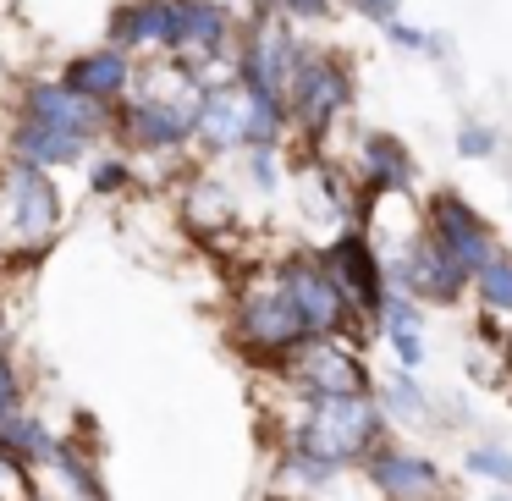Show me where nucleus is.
Here are the masks:
<instances>
[{"instance_id": "nucleus-6", "label": "nucleus", "mask_w": 512, "mask_h": 501, "mask_svg": "<svg viewBox=\"0 0 512 501\" xmlns=\"http://www.w3.org/2000/svg\"><path fill=\"white\" fill-rule=\"evenodd\" d=\"M292 89H298L303 127H325L347 105V78L331 67V61H303L298 56V67H292Z\"/></svg>"}, {"instance_id": "nucleus-5", "label": "nucleus", "mask_w": 512, "mask_h": 501, "mask_svg": "<svg viewBox=\"0 0 512 501\" xmlns=\"http://www.w3.org/2000/svg\"><path fill=\"white\" fill-rule=\"evenodd\" d=\"M435 248H441V254H452L457 265L474 270V276L490 265V259H496V254H490V232L457 199H435Z\"/></svg>"}, {"instance_id": "nucleus-7", "label": "nucleus", "mask_w": 512, "mask_h": 501, "mask_svg": "<svg viewBox=\"0 0 512 501\" xmlns=\"http://www.w3.org/2000/svg\"><path fill=\"white\" fill-rule=\"evenodd\" d=\"M171 34H177V0H144L116 17L122 45H171Z\"/></svg>"}, {"instance_id": "nucleus-14", "label": "nucleus", "mask_w": 512, "mask_h": 501, "mask_svg": "<svg viewBox=\"0 0 512 501\" xmlns=\"http://www.w3.org/2000/svg\"><path fill=\"white\" fill-rule=\"evenodd\" d=\"M358 12H369V17H391L397 12V0H353Z\"/></svg>"}, {"instance_id": "nucleus-2", "label": "nucleus", "mask_w": 512, "mask_h": 501, "mask_svg": "<svg viewBox=\"0 0 512 501\" xmlns=\"http://www.w3.org/2000/svg\"><path fill=\"white\" fill-rule=\"evenodd\" d=\"M287 380L298 397H369V375L347 342H298L287 353Z\"/></svg>"}, {"instance_id": "nucleus-11", "label": "nucleus", "mask_w": 512, "mask_h": 501, "mask_svg": "<svg viewBox=\"0 0 512 501\" xmlns=\"http://www.w3.org/2000/svg\"><path fill=\"white\" fill-rule=\"evenodd\" d=\"M479 298H485L490 309L512 314V259H490V265L479 270Z\"/></svg>"}, {"instance_id": "nucleus-16", "label": "nucleus", "mask_w": 512, "mask_h": 501, "mask_svg": "<svg viewBox=\"0 0 512 501\" xmlns=\"http://www.w3.org/2000/svg\"><path fill=\"white\" fill-rule=\"evenodd\" d=\"M496 501H512V496H496Z\"/></svg>"}, {"instance_id": "nucleus-10", "label": "nucleus", "mask_w": 512, "mask_h": 501, "mask_svg": "<svg viewBox=\"0 0 512 501\" xmlns=\"http://www.w3.org/2000/svg\"><path fill=\"white\" fill-rule=\"evenodd\" d=\"M386 325H391V342H397V353H402V364H419L424 358V347H419V309H413L408 298H391L386 303Z\"/></svg>"}, {"instance_id": "nucleus-12", "label": "nucleus", "mask_w": 512, "mask_h": 501, "mask_svg": "<svg viewBox=\"0 0 512 501\" xmlns=\"http://www.w3.org/2000/svg\"><path fill=\"white\" fill-rule=\"evenodd\" d=\"M468 474L512 490V452H501V446H474V452H468Z\"/></svg>"}, {"instance_id": "nucleus-4", "label": "nucleus", "mask_w": 512, "mask_h": 501, "mask_svg": "<svg viewBox=\"0 0 512 501\" xmlns=\"http://www.w3.org/2000/svg\"><path fill=\"white\" fill-rule=\"evenodd\" d=\"M6 226H12L17 237H45L50 221H56V193H50V182L39 177L34 166H12L6 171Z\"/></svg>"}, {"instance_id": "nucleus-3", "label": "nucleus", "mask_w": 512, "mask_h": 501, "mask_svg": "<svg viewBox=\"0 0 512 501\" xmlns=\"http://www.w3.org/2000/svg\"><path fill=\"white\" fill-rule=\"evenodd\" d=\"M364 474L380 490V501H435L441 496V468L430 457L402 452V446H386V441L364 457Z\"/></svg>"}, {"instance_id": "nucleus-15", "label": "nucleus", "mask_w": 512, "mask_h": 501, "mask_svg": "<svg viewBox=\"0 0 512 501\" xmlns=\"http://www.w3.org/2000/svg\"><path fill=\"white\" fill-rule=\"evenodd\" d=\"M463 149H490V133H479V127H468V133H463Z\"/></svg>"}, {"instance_id": "nucleus-8", "label": "nucleus", "mask_w": 512, "mask_h": 501, "mask_svg": "<svg viewBox=\"0 0 512 501\" xmlns=\"http://www.w3.org/2000/svg\"><path fill=\"white\" fill-rule=\"evenodd\" d=\"M127 83H133V72H127V61L116 56V50H100V56H83L78 67H72V94H83V100H100V94H122Z\"/></svg>"}, {"instance_id": "nucleus-1", "label": "nucleus", "mask_w": 512, "mask_h": 501, "mask_svg": "<svg viewBox=\"0 0 512 501\" xmlns=\"http://www.w3.org/2000/svg\"><path fill=\"white\" fill-rule=\"evenodd\" d=\"M386 435V413L369 397H303L298 424H292V446L325 457V463L347 468L364 463Z\"/></svg>"}, {"instance_id": "nucleus-9", "label": "nucleus", "mask_w": 512, "mask_h": 501, "mask_svg": "<svg viewBox=\"0 0 512 501\" xmlns=\"http://www.w3.org/2000/svg\"><path fill=\"white\" fill-rule=\"evenodd\" d=\"M364 171H369V182H375L380 193H391L397 182H408V155H402V144H391V138H369L364 144Z\"/></svg>"}, {"instance_id": "nucleus-13", "label": "nucleus", "mask_w": 512, "mask_h": 501, "mask_svg": "<svg viewBox=\"0 0 512 501\" xmlns=\"http://www.w3.org/2000/svg\"><path fill=\"white\" fill-rule=\"evenodd\" d=\"M391 408H397L402 419L424 408V397H419V386H413V375H397V386H391Z\"/></svg>"}]
</instances>
